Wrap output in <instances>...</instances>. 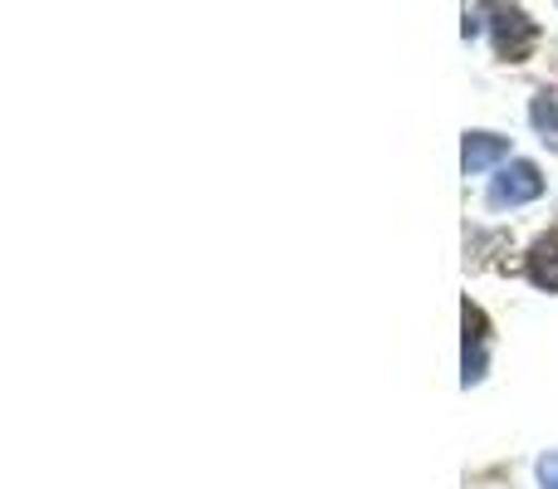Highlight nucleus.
<instances>
[{
	"label": "nucleus",
	"instance_id": "f257e3e1",
	"mask_svg": "<svg viewBox=\"0 0 558 489\" xmlns=\"http://www.w3.org/2000/svg\"><path fill=\"white\" fill-rule=\"evenodd\" d=\"M539 192H544L539 167H534V162H510L500 176H495L490 206H495V211H500V206H524V201H534Z\"/></svg>",
	"mask_w": 558,
	"mask_h": 489
},
{
	"label": "nucleus",
	"instance_id": "f03ea898",
	"mask_svg": "<svg viewBox=\"0 0 558 489\" xmlns=\"http://www.w3.org/2000/svg\"><path fill=\"white\" fill-rule=\"evenodd\" d=\"M490 29H495V49H500V59H524L534 49V35H539V29H534V20L524 15V10H490Z\"/></svg>",
	"mask_w": 558,
	"mask_h": 489
},
{
	"label": "nucleus",
	"instance_id": "7ed1b4c3",
	"mask_svg": "<svg viewBox=\"0 0 558 489\" xmlns=\"http://www.w3.org/2000/svg\"><path fill=\"white\" fill-rule=\"evenodd\" d=\"M505 157H510V143H505V137H495V133H465V147H461L465 176H481L485 167L505 162Z\"/></svg>",
	"mask_w": 558,
	"mask_h": 489
},
{
	"label": "nucleus",
	"instance_id": "20e7f679",
	"mask_svg": "<svg viewBox=\"0 0 558 489\" xmlns=\"http://www.w3.org/2000/svg\"><path fill=\"white\" fill-rule=\"evenodd\" d=\"M485 377V314L475 304H465V387H475Z\"/></svg>",
	"mask_w": 558,
	"mask_h": 489
},
{
	"label": "nucleus",
	"instance_id": "39448f33",
	"mask_svg": "<svg viewBox=\"0 0 558 489\" xmlns=\"http://www.w3.org/2000/svg\"><path fill=\"white\" fill-rule=\"evenodd\" d=\"M530 279L539 289H549V294H558V241H539L530 249Z\"/></svg>",
	"mask_w": 558,
	"mask_h": 489
},
{
	"label": "nucleus",
	"instance_id": "423d86ee",
	"mask_svg": "<svg viewBox=\"0 0 558 489\" xmlns=\"http://www.w3.org/2000/svg\"><path fill=\"white\" fill-rule=\"evenodd\" d=\"M530 118H534V127H539V133H544V143H554V147H558V103H554L549 94H539V98H534Z\"/></svg>",
	"mask_w": 558,
	"mask_h": 489
},
{
	"label": "nucleus",
	"instance_id": "0eeeda50",
	"mask_svg": "<svg viewBox=\"0 0 558 489\" xmlns=\"http://www.w3.org/2000/svg\"><path fill=\"white\" fill-rule=\"evenodd\" d=\"M539 485H544V489H558V451H549V455L539 461Z\"/></svg>",
	"mask_w": 558,
	"mask_h": 489
}]
</instances>
